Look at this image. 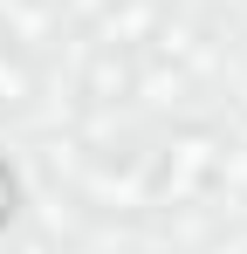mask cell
I'll use <instances>...</instances> for the list:
<instances>
[{"label":"cell","mask_w":247,"mask_h":254,"mask_svg":"<svg viewBox=\"0 0 247 254\" xmlns=\"http://www.w3.org/2000/svg\"><path fill=\"white\" fill-rule=\"evenodd\" d=\"M130 89H137V69H130V55L103 48V55L89 62V96H96V103H124Z\"/></svg>","instance_id":"6da1fadb"},{"label":"cell","mask_w":247,"mask_h":254,"mask_svg":"<svg viewBox=\"0 0 247 254\" xmlns=\"http://www.w3.org/2000/svg\"><path fill=\"white\" fill-rule=\"evenodd\" d=\"M28 89H35L28 62L21 55H0V103H28Z\"/></svg>","instance_id":"7a4b0ae2"},{"label":"cell","mask_w":247,"mask_h":254,"mask_svg":"<svg viewBox=\"0 0 247 254\" xmlns=\"http://www.w3.org/2000/svg\"><path fill=\"white\" fill-rule=\"evenodd\" d=\"M14 213V179H7V165H0V220Z\"/></svg>","instance_id":"3957f363"}]
</instances>
